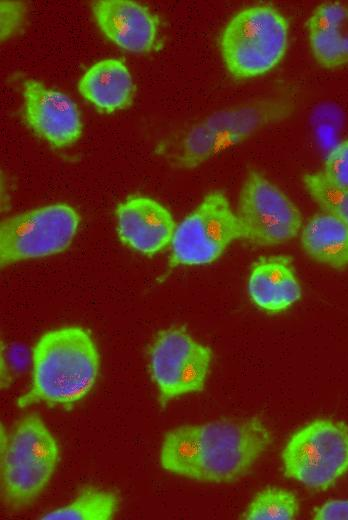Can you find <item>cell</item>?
<instances>
[{
  "label": "cell",
  "mask_w": 348,
  "mask_h": 520,
  "mask_svg": "<svg viewBox=\"0 0 348 520\" xmlns=\"http://www.w3.org/2000/svg\"><path fill=\"white\" fill-rule=\"evenodd\" d=\"M24 119L41 138L56 148L75 143L82 133L77 105L63 92L28 79L23 83Z\"/></svg>",
  "instance_id": "8fae6325"
},
{
  "label": "cell",
  "mask_w": 348,
  "mask_h": 520,
  "mask_svg": "<svg viewBox=\"0 0 348 520\" xmlns=\"http://www.w3.org/2000/svg\"><path fill=\"white\" fill-rule=\"evenodd\" d=\"M132 76L119 59H103L82 75L78 91L83 98L104 112H115L126 108L134 94Z\"/></svg>",
  "instance_id": "9a60e30c"
},
{
  "label": "cell",
  "mask_w": 348,
  "mask_h": 520,
  "mask_svg": "<svg viewBox=\"0 0 348 520\" xmlns=\"http://www.w3.org/2000/svg\"><path fill=\"white\" fill-rule=\"evenodd\" d=\"M308 35L312 54L319 65L331 69L348 64V34L337 30Z\"/></svg>",
  "instance_id": "44dd1931"
},
{
  "label": "cell",
  "mask_w": 348,
  "mask_h": 520,
  "mask_svg": "<svg viewBox=\"0 0 348 520\" xmlns=\"http://www.w3.org/2000/svg\"><path fill=\"white\" fill-rule=\"evenodd\" d=\"M248 292L256 306L269 313H278L296 303L302 289L291 260L285 256H271L252 266Z\"/></svg>",
  "instance_id": "5bb4252c"
},
{
  "label": "cell",
  "mask_w": 348,
  "mask_h": 520,
  "mask_svg": "<svg viewBox=\"0 0 348 520\" xmlns=\"http://www.w3.org/2000/svg\"><path fill=\"white\" fill-rule=\"evenodd\" d=\"M243 239L259 246H274L296 237L303 217L294 202L260 172L250 171L240 189L235 211Z\"/></svg>",
  "instance_id": "9c48e42d"
},
{
  "label": "cell",
  "mask_w": 348,
  "mask_h": 520,
  "mask_svg": "<svg viewBox=\"0 0 348 520\" xmlns=\"http://www.w3.org/2000/svg\"><path fill=\"white\" fill-rule=\"evenodd\" d=\"M315 519H348V500H333L325 503L314 513Z\"/></svg>",
  "instance_id": "d4e9b609"
},
{
  "label": "cell",
  "mask_w": 348,
  "mask_h": 520,
  "mask_svg": "<svg viewBox=\"0 0 348 520\" xmlns=\"http://www.w3.org/2000/svg\"><path fill=\"white\" fill-rule=\"evenodd\" d=\"M289 27L270 5H254L237 12L224 27L220 53L228 72L239 79L261 76L284 57Z\"/></svg>",
  "instance_id": "277c9868"
},
{
  "label": "cell",
  "mask_w": 348,
  "mask_h": 520,
  "mask_svg": "<svg viewBox=\"0 0 348 520\" xmlns=\"http://www.w3.org/2000/svg\"><path fill=\"white\" fill-rule=\"evenodd\" d=\"M120 240L144 255H154L171 244L176 223L160 202L143 195L127 197L116 208Z\"/></svg>",
  "instance_id": "7c38bea8"
},
{
  "label": "cell",
  "mask_w": 348,
  "mask_h": 520,
  "mask_svg": "<svg viewBox=\"0 0 348 520\" xmlns=\"http://www.w3.org/2000/svg\"><path fill=\"white\" fill-rule=\"evenodd\" d=\"M199 459L193 480L233 482L244 476L272 442L258 418L215 420L196 425Z\"/></svg>",
  "instance_id": "5b68a950"
},
{
  "label": "cell",
  "mask_w": 348,
  "mask_h": 520,
  "mask_svg": "<svg viewBox=\"0 0 348 520\" xmlns=\"http://www.w3.org/2000/svg\"><path fill=\"white\" fill-rule=\"evenodd\" d=\"M284 474L307 487L327 489L348 472V426L317 419L296 431L282 451Z\"/></svg>",
  "instance_id": "8992f818"
},
{
  "label": "cell",
  "mask_w": 348,
  "mask_h": 520,
  "mask_svg": "<svg viewBox=\"0 0 348 520\" xmlns=\"http://www.w3.org/2000/svg\"><path fill=\"white\" fill-rule=\"evenodd\" d=\"M298 512L296 496L285 489L267 488L250 503L244 518L249 520H290Z\"/></svg>",
  "instance_id": "d6986e66"
},
{
  "label": "cell",
  "mask_w": 348,
  "mask_h": 520,
  "mask_svg": "<svg viewBox=\"0 0 348 520\" xmlns=\"http://www.w3.org/2000/svg\"><path fill=\"white\" fill-rule=\"evenodd\" d=\"M79 223L78 213L66 203L46 205L3 220L1 266L64 251L77 233Z\"/></svg>",
  "instance_id": "ba28073f"
},
{
  "label": "cell",
  "mask_w": 348,
  "mask_h": 520,
  "mask_svg": "<svg viewBox=\"0 0 348 520\" xmlns=\"http://www.w3.org/2000/svg\"><path fill=\"white\" fill-rule=\"evenodd\" d=\"M92 13L102 33L122 49L135 53L153 49L158 20L147 7L130 0H99L93 2Z\"/></svg>",
  "instance_id": "4fadbf2b"
},
{
  "label": "cell",
  "mask_w": 348,
  "mask_h": 520,
  "mask_svg": "<svg viewBox=\"0 0 348 520\" xmlns=\"http://www.w3.org/2000/svg\"><path fill=\"white\" fill-rule=\"evenodd\" d=\"M25 5L17 1L0 2L1 40L4 41L14 35L25 21Z\"/></svg>",
  "instance_id": "cb8c5ba5"
},
{
  "label": "cell",
  "mask_w": 348,
  "mask_h": 520,
  "mask_svg": "<svg viewBox=\"0 0 348 520\" xmlns=\"http://www.w3.org/2000/svg\"><path fill=\"white\" fill-rule=\"evenodd\" d=\"M301 246L316 262L334 269L348 267V226L327 212L313 215L302 227Z\"/></svg>",
  "instance_id": "2e32d148"
},
{
  "label": "cell",
  "mask_w": 348,
  "mask_h": 520,
  "mask_svg": "<svg viewBox=\"0 0 348 520\" xmlns=\"http://www.w3.org/2000/svg\"><path fill=\"white\" fill-rule=\"evenodd\" d=\"M321 172L330 183L348 189V138L329 151Z\"/></svg>",
  "instance_id": "603a6c76"
},
{
  "label": "cell",
  "mask_w": 348,
  "mask_h": 520,
  "mask_svg": "<svg viewBox=\"0 0 348 520\" xmlns=\"http://www.w3.org/2000/svg\"><path fill=\"white\" fill-rule=\"evenodd\" d=\"M211 359V349L184 328L160 331L151 346L149 364L162 403L202 391Z\"/></svg>",
  "instance_id": "30bf717a"
},
{
  "label": "cell",
  "mask_w": 348,
  "mask_h": 520,
  "mask_svg": "<svg viewBox=\"0 0 348 520\" xmlns=\"http://www.w3.org/2000/svg\"><path fill=\"white\" fill-rule=\"evenodd\" d=\"M293 103L286 97H263L216 111L193 124L181 137L171 162L193 169L264 127L288 117Z\"/></svg>",
  "instance_id": "7a4b0ae2"
},
{
  "label": "cell",
  "mask_w": 348,
  "mask_h": 520,
  "mask_svg": "<svg viewBox=\"0 0 348 520\" xmlns=\"http://www.w3.org/2000/svg\"><path fill=\"white\" fill-rule=\"evenodd\" d=\"M303 185L313 201L348 226V189L330 183L321 171L306 173Z\"/></svg>",
  "instance_id": "ffe728a7"
},
{
  "label": "cell",
  "mask_w": 348,
  "mask_h": 520,
  "mask_svg": "<svg viewBox=\"0 0 348 520\" xmlns=\"http://www.w3.org/2000/svg\"><path fill=\"white\" fill-rule=\"evenodd\" d=\"M118 497L110 490L88 487L69 504L43 514L46 520H110L118 508Z\"/></svg>",
  "instance_id": "ac0fdd59"
},
{
  "label": "cell",
  "mask_w": 348,
  "mask_h": 520,
  "mask_svg": "<svg viewBox=\"0 0 348 520\" xmlns=\"http://www.w3.org/2000/svg\"><path fill=\"white\" fill-rule=\"evenodd\" d=\"M198 459L196 425H182L165 434L160 449V464L164 470L194 479Z\"/></svg>",
  "instance_id": "e0dca14e"
},
{
  "label": "cell",
  "mask_w": 348,
  "mask_h": 520,
  "mask_svg": "<svg viewBox=\"0 0 348 520\" xmlns=\"http://www.w3.org/2000/svg\"><path fill=\"white\" fill-rule=\"evenodd\" d=\"M348 22V8L338 2H327L317 6L306 21L309 33L342 30Z\"/></svg>",
  "instance_id": "7402d4cb"
},
{
  "label": "cell",
  "mask_w": 348,
  "mask_h": 520,
  "mask_svg": "<svg viewBox=\"0 0 348 520\" xmlns=\"http://www.w3.org/2000/svg\"><path fill=\"white\" fill-rule=\"evenodd\" d=\"M243 229L226 195L212 191L177 226L170 244L171 266L212 263L227 247L243 239Z\"/></svg>",
  "instance_id": "52a82bcc"
},
{
  "label": "cell",
  "mask_w": 348,
  "mask_h": 520,
  "mask_svg": "<svg viewBox=\"0 0 348 520\" xmlns=\"http://www.w3.org/2000/svg\"><path fill=\"white\" fill-rule=\"evenodd\" d=\"M2 437V495L6 504L21 508L49 483L58 463V444L37 414L20 418Z\"/></svg>",
  "instance_id": "3957f363"
},
{
  "label": "cell",
  "mask_w": 348,
  "mask_h": 520,
  "mask_svg": "<svg viewBox=\"0 0 348 520\" xmlns=\"http://www.w3.org/2000/svg\"><path fill=\"white\" fill-rule=\"evenodd\" d=\"M99 364L98 349L86 329L65 326L45 332L32 349L31 385L18 406L78 402L93 388Z\"/></svg>",
  "instance_id": "6da1fadb"
}]
</instances>
